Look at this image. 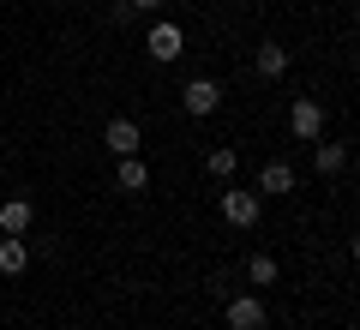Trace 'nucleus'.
<instances>
[{
	"instance_id": "3",
	"label": "nucleus",
	"mask_w": 360,
	"mask_h": 330,
	"mask_svg": "<svg viewBox=\"0 0 360 330\" xmlns=\"http://www.w3.org/2000/svg\"><path fill=\"white\" fill-rule=\"evenodd\" d=\"M288 132H295V139H324V108H319V102H312V96H300L295 102V108H288Z\"/></svg>"
},
{
	"instance_id": "6",
	"label": "nucleus",
	"mask_w": 360,
	"mask_h": 330,
	"mask_svg": "<svg viewBox=\"0 0 360 330\" xmlns=\"http://www.w3.org/2000/svg\"><path fill=\"white\" fill-rule=\"evenodd\" d=\"M103 144H108V151H115V156H139V120H127V115H120V120H108V132H103Z\"/></svg>"
},
{
	"instance_id": "14",
	"label": "nucleus",
	"mask_w": 360,
	"mask_h": 330,
	"mask_svg": "<svg viewBox=\"0 0 360 330\" xmlns=\"http://www.w3.org/2000/svg\"><path fill=\"white\" fill-rule=\"evenodd\" d=\"M205 168H210V174H222V180H229L234 168H240V151H234V144H217V151L205 156Z\"/></svg>"
},
{
	"instance_id": "9",
	"label": "nucleus",
	"mask_w": 360,
	"mask_h": 330,
	"mask_svg": "<svg viewBox=\"0 0 360 330\" xmlns=\"http://www.w3.org/2000/svg\"><path fill=\"white\" fill-rule=\"evenodd\" d=\"M258 192H276V198L295 192V168H288V163H264V168H258Z\"/></svg>"
},
{
	"instance_id": "5",
	"label": "nucleus",
	"mask_w": 360,
	"mask_h": 330,
	"mask_svg": "<svg viewBox=\"0 0 360 330\" xmlns=\"http://www.w3.org/2000/svg\"><path fill=\"white\" fill-rule=\"evenodd\" d=\"M229 330H264V300L258 294H234L229 300Z\"/></svg>"
},
{
	"instance_id": "10",
	"label": "nucleus",
	"mask_w": 360,
	"mask_h": 330,
	"mask_svg": "<svg viewBox=\"0 0 360 330\" xmlns=\"http://www.w3.org/2000/svg\"><path fill=\"white\" fill-rule=\"evenodd\" d=\"M319 144V151H312V168H319V174H342L348 168V144H324V139H312Z\"/></svg>"
},
{
	"instance_id": "4",
	"label": "nucleus",
	"mask_w": 360,
	"mask_h": 330,
	"mask_svg": "<svg viewBox=\"0 0 360 330\" xmlns=\"http://www.w3.org/2000/svg\"><path fill=\"white\" fill-rule=\"evenodd\" d=\"M144 49H150V61H180V49H186V37H180V25H150V37H144Z\"/></svg>"
},
{
	"instance_id": "2",
	"label": "nucleus",
	"mask_w": 360,
	"mask_h": 330,
	"mask_svg": "<svg viewBox=\"0 0 360 330\" xmlns=\"http://www.w3.org/2000/svg\"><path fill=\"white\" fill-rule=\"evenodd\" d=\"M217 102H222V84H217V78H193V84L180 90V108H186V115H198V120L217 115Z\"/></svg>"
},
{
	"instance_id": "7",
	"label": "nucleus",
	"mask_w": 360,
	"mask_h": 330,
	"mask_svg": "<svg viewBox=\"0 0 360 330\" xmlns=\"http://www.w3.org/2000/svg\"><path fill=\"white\" fill-rule=\"evenodd\" d=\"M30 222H37V204L30 198H6L0 204V234H30Z\"/></svg>"
},
{
	"instance_id": "1",
	"label": "nucleus",
	"mask_w": 360,
	"mask_h": 330,
	"mask_svg": "<svg viewBox=\"0 0 360 330\" xmlns=\"http://www.w3.org/2000/svg\"><path fill=\"white\" fill-rule=\"evenodd\" d=\"M217 210H222V222H229V229H252L258 222V192H222L217 198Z\"/></svg>"
},
{
	"instance_id": "11",
	"label": "nucleus",
	"mask_w": 360,
	"mask_h": 330,
	"mask_svg": "<svg viewBox=\"0 0 360 330\" xmlns=\"http://www.w3.org/2000/svg\"><path fill=\"white\" fill-rule=\"evenodd\" d=\"M288 72V49L283 42H264V49H258V78H283Z\"/></svg>"
},
{
	"instance_id": "13",
	"label": "nucleus",
	"mask_w": 360,
	"mask_h": 330,
	"mask_svg": "<svg viewBox=\"0 0 360 330\" xmlns=\"http://www.w3.org/2000/svg\"><path fill=\"white\" fill-rule=\"evenodd\" d=\"M246 277H252V288H270V282H276V258L252 253V258H246Z\"/></svg>"
},
{
	"instance_id": "12",
	"label": "nucleus",
	"mask_w": 360,
	"mask_h": 330,
	"mask_svg": "<svg viewBox=\"0 0 360 330\" xmlns=\"http://www.w3.org/2000/svg\"><path fill=\"white\" fill-rule=\"evenodd\" d=\"M144 186H150V168L139 156H120V192H144Z\"/></svg>"
},
{
	"instance_id": "8",
	"label": "nucleus",
	"mask_w": 360,
	"mask_h": 330,
	"mask_svg": "<svg viewBox=\"0 0 360 330\" xmlns=\"http://www.w3.org/2000/svg\"><path fill=\"white\" fill-rule=\"evenodd\" d=\"M25 265H30V241L25 234H6V241H0V277H18Z\"/></svg>"
},
{
	"instance_id": "15",
	"label": "nucleus",
	"mask_w": 360,
	"mask_h": 330,
	"mask_svg": "<svg viewBox=\"0 0 360 330\" xmlns=\"http://www.w3.org/2000/svg\"><path fill=\"white\" fill-rule=\"evenodd\" d=\"M144 6H162V0H132V13H144Z\"/></svg>"
}]
</instances>
